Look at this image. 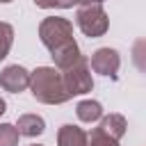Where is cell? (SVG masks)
Masks as SVG:
<instances>
[{"label": "cell", "instance_id": "1", "mask_svg": "<svg viewBox=\"0 0 146 146\" xmlns=\"http://www.w3.org/2000/svg\"><path fill=\"white\" fill-rule=\"evenodd\" d=\"M30 89L32 96L43 105H62L71 96L64 87L62 71L55 66H39L30 73Z\"/></svg>", "mask_w": 146, "mask_h": 146}, {"label": "cell", "instance_id": "2", "mask_svg": "<svg viewBox=\"0 0 146 146\" xmlns=\"http://www.w3.org/2000/svg\"><path fill=\"white\" fill-rule=\"evenodd\" d=\"M39 39L50 50V55L78 46V41L73 39V23L66 21V18H62V16H48V18H43L39 23Z\"/></svg>", "mask_w": 146, "mask_h": 146}, {"label": "cell", "instance_id": "3", "mask_svg": "<svg viewBox=\"0 0 146 146\" xmlns=\"http://www.w3.org/2000/svg\"><path fill=\"white\" fill-rule=\"evenodd\" d=\"M75 23L80 27V32L84 36H91V39H98L107 32L110 27V18H107V11L103 9L100 2H91V5H80L78 11H75Z\"/></svg>", "mask_w": 146, "mask_h": 146}, {"label": "cell", "instance_id": "4", "mask_svg": "<svg viewBox=\"0 0 146 146\" xmlns=\"http://www.w3.org/2000/svg\"><path fill=\"white\" fill-rule=\"evenodd\" d=\"M62 80L64 87L68 91V96H80L94 89V78H91V68H89V59L84 55H80L71 66H66L62 71Z\"/></svg>", "mask_w": 146, "mask_h": 146}, {"label": "cell", "instance_id": "5", "mask_svg": "<svg viewBox=\"0 0 146 146\" xmlns=\"http://www.w3.org/2000/svg\"><path fill=\"white\" fill-rule=\"evenodd\" d=\"M0 87L9 94H21L30 87V71H25L18 64H9L0 73Z\"/></svg>", "mask_w": 146, "mask_h": 146}, {"label": "cell", "instance_id": "6", "mask_svg": "<svg viewBox=\"0 0 146 146\" xmlns=\"http://www.w3.org/2000/svg\"><path fill=\"white\" fill-rule=\"evenodd\" d=\"M91 68L100 75H110V78H116V71L121 66V55L114 50V48H98L91 59H89Z\"/></svg>", "mask_w": 146, "mask_h": 146}, {"label": "cell", "instance_id": "7", "mask_svg": "<svg viewBox=\"0 0 146 146\" xmlns=\"http://www.w3.org/2000/svg\"><path fill=\"white\" fill-rule=\"evenodd\" d=\"M57 146H87V132L78 125H62L57 130Z\"/></svg>", "mask_w": 146, "mask_h": 146}, {"label": "cell", "instance_id": "8", "mask_svg": "<svg viewBox=\"0 0 146 146\" xmlns=\"http://www.w3.org/2000/svg\"><path fill=\"white\" fill-rule=\"evenodd\" d=\"M16 130H18V135H23V137H39V135L46 130V121H43L39 114H23V116H18V121H16Z\"/></svg>", "mask_w": 146, "mask_h": 146}, {"label": "cell", "instance_id": "9", "mask_svg": "<svg viewBox=\"0 0 146 146\" xmlns=\"http://www.w3.org/2000/svg\"><path fill=\"white\" fill-rule=\"evenodd\" d=\"M105 135L114 137V139H121L128 130V121L123 114H107V116H100V125H98Z\"/></svg>", "mask_w": 146, "mask_h": 146}, {"label": "cell", "instance_id": "10", "mask_svg": "<svg viewBox=\"0 0 146 146\" xmlns=\"http://www.w3.org/2000/svg\"><path fill=\"white\" fill-rule=\"evenodd\" d=\"M75 112H78V119L82 123H94L103 116V105L98 100H80Z\"/></svg>", "mask_w": 146, "mask_h": 146}, {"label": "cell", "instance_id": "11", "mask_svg": "<svg viewBox=\"0 0 146 146\" xmlns=\"http://www.w3.org/2000/svg\"><path fill=\"white\" fill-rule=\"evenodd\" d=\"M11 43H14V27H11L9 23L0 21V62L9 55Z\"/></svg>", "mask_w": 146, "mask_h": 146}, {"label": "cell", "instance_id": "12", "mask_svg": "<svg viewBox=\"0 0 146 146\" xmlns=\"http://www.w3.org/2000/svg\"><path fill=\"white\" fill-rule=\"evenodd\" d=\"M87 146H119V139L105 135L100 128H94L91 132H87Z\"/></svg>", "mask_w": 146, "mask_h": 146}, {"label": "cell", "instance_id": "13", "mask_svg": "<svg viewBox=\"0 0 146 146\" xmlns=\"http://www.w3.org/2000/svg\"><path fill=\"white\" fill-rule=\"evenodd\" d=\"M18 137L14 123H0V146H18Z\"/></svg>", "mask_w": 146, "mask_h": 146}, {"label": "cell", "instance_id": "14", "mask_svg": "<svg viewBox=\"0 0 146 146\" xmlns=\"http://www.w3.org/2000/svg\"><path fill=\"white\" fill-rule=\"evenodd\" d=\"M34 5L41 9H71L75 0H34Z\"/></svg>", "mask_w": 146, "mask_h": 146}, {"label": "cell", "instance_id": "15", "mask_svg": "<svg viewBox=\"0 0 146 146\" xmlns=\"http://www.w3.org/2000/svg\"><path fill=\"white\" fill-rule=\"evenodd\" d=\"M91 2H105V0H75V5H91Z\"/></svg>", "mask_w": 146, "mask_h": 146}, {"label": "cell", "instance_id": "16", "mask_svg": "<svg viewBox=\"0 0 146 146\" xmlns=\"http://www.w3.org/2000/svg\"><path fill=\"white\" fill-rule=\"evenodd\" d=\"M5 112H7V103H5V100H2V98H0V116H2V114H5Z\"/></svg>", "mask_w": 146, "mask_h": 146}, {"label": "cell", "instance_id": "17", "mask_svg": "<svg viewBox=\"0 0 146 146\" xmlns=\"http://www.w3.org/2000/svg\"><path fill=\"white\" fill-rule=\"evenodd\" d=\"M0 2H2V5H7V2H11V0H0Z\"/></svg>", "mask_w": 146, "mask_h": 146}, {"label": "cell", "instance_id": "18", "mask_svg": "<svg viewBox=\"0 0 146 146\" xmlns=\"http://www.w3.org/2000/svg\"><path fill=\"white\" fill-rule=\"evenodd\" d=\"M30 146H43V144H30Z\"/></svg>", "mask_w": 146, "mask_h": 146}]
</instances>
